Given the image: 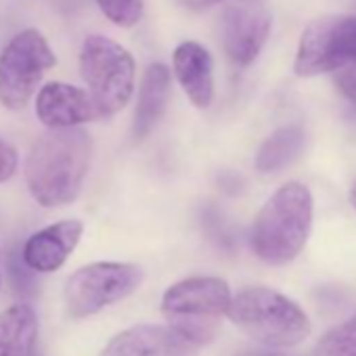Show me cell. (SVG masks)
Returning a JSON list of instances; mask_svg holds the SVG:
<instances>
[{
  "mask_svg": "<svg viewBox=\"0 0 356 356\" xmlns=\"http://www.w3.org/2000/svg\"><path fill=\"white\" fill-rule=\"evenodd\" d=\"M92 140L82 128L49 130L36 138L26 163L32 197L44 208L72 204L90 165Z\"/></svg>",
  "mask_w": 356,
  "mask_h": 356,
  "instance_id": "obj_1",
  "label": "cell"
},
{
  "mask_svg": "<svg viewBox=\"0 0 356 356\" xmlns=\"http://www.w3.org/2000/svg\"><path fill=\"white\" fill-rule=\"evenodd\" d=\"M312 195L300 183H287L260 210L252 229V250L266 264H287L304 248L312 227Z\"/></svg>",
  "mask_w": 356,
  "mask_h": 356,
  "instance_id": "obj_2",
  "label": "cell"
},
{
  "mask_svg": "<svg viewBox=\"0 0 356 356\" xmlns=\"http://www.w3.org/2000/svg\"><path fill=\"white\" fill-rule=\"evenodd\" d=\"M243 333L268 348H289L310 333L306 312L279 291L252 287L233 298L227 314Z\"/></svg>",
  "mask_w": 356,
  "mask_h": 356,
  "instance_id": "obj_3",
  "label": "cell"
},
{
  "mask_svg": "<svg viewBox=\"0 0 356 356\" xmlns=\"http://www.w3.org/2000/svg\"><path fill=\"white\" fill-rule=\"evenodd\" d=\"M231 302L227 281L218 277H191L163 293L161 312L172 329L204 346L218 333L220 318L229 314Z\"/></svg>",
  "mask_w": 356,
  "mask_h": 356,
  "instance_id": "obj_4",
  "label": "cell"
},
{
  "mask_svg": "<svg viewBox=\"0 0 356 356\" xmlns=\"http://www.w3.org/2000/svg\"><path fill=\"white\" fill-rule=\"evenodd\" d=\"M80 74L101 118L128 105L134 90V59L115 40L88 36L80 51Z\"/></svg>",
  "mask_w": 356,
  "mask_h": 356,
  "instance_id": "obj_5",
  "label": "cell"
},
{
  "mask_svg": "<svg viewBox=\"0 0 356 356\" xmlns=\"http://www.w3.org/2000/svg\"><path fill=\"white\" fill-rule=\"evenodd\" d=\"M57 57L49 40L34 28L15 34L0 51V103L11 111H22L44 74Z\"/></svg>",
  "mask_w": 356,
  "mask_h": 356,
  "instance_id": "obj_6",
  "label": "cell"
},
{
  "mask_svg": "<svg viewBox=\"0 0 356 356\" xmlns=\"http://www.w3.org/2000/svg\"><path fill=\"white\" fill-rule=\"evenodd\" d=\"M143 281V270L128 262H95L65 283V304L74 318H86L128 298Z\"/></svg>",
  "mask_w": 356,
  "mask_h": 356,
  "instance_id": "obj_7",
  "label": "cell"
},
{
  "mask_svg": "<svg viewBox=\"0 0 356 356\" xmlns=\"http://www.w3.org/2000/svg\"><path fill=\"white\" fill-rule=\"evenodd\" d=\"M356 63V17L327 15L312 22L298 47L296 74L302 78L339 72Z\"/></svg>",
  "mask_w": 356,
  "mask_h": 356,
  "instance_id": "obj_8",
  "label": "cell"
},
{
  "mask_svg": "<svg viewBox=\"0 0 356 356\" xmlns=\"http://www.w3.org/2000/svg\"><path fill=\"white\" fill-rule=\"evenodd\" d=\"M270 34L268 0H229L222 15L227 55L237 65H250Z\"/></svg>",
  "mask_w": 356,
  "mask_h": 356,
  "instance_id": "obj_9",
  "label": "cell"
},
{
  "mask_svg": "<svg viewBox=\"0 0 356 356\" xmlns=\"http://www.w3.org/2000/svg\"><path fill=\"white\" fill-rule=\"evenodd\" d=\"M200 348L170 325H136L118 333L99 356H197Z\"/></svg>",
  "mask_w": 356,
  "mask_h": 356,
  "instance_id": "obj_10",
  "label": "cell"
},
{
  "mask_svg": "<svg viewBox=\"0 0 356 356\" xmlns=\"http://www.w3.org/2000/svg\"><path fill=\"white\" fill-rule=\"evenodd\" d=\"M36 115L51 130L78 128L101 118L92 97L65 82H49L36 95Z\"/></svg>",
  "mask_w": 356,
  "mask_h": 356,
  "instance_id": "obj_11",
  "label": "cell"
},
{
  "mask_svg": "<svg viewBox=\"0 0 356 356\" xmlns=\"http://www.w3.org/2000/svg\"><path fill=\"white\" fill-rule=\"evenodd\" d=\"M84 225L80 220H63L34 233L22 248L24 260L34 273L59 270L82 237Z\"/></svg>",
  "mask_w": 356,
  "mask_h": 356,
  "instance_id": "obj_12",
  "label": "cell"
},
{
  "mask_svg": "<svg viewBox=\"0 0 356 356\" xmlns=\"http://www.w3.org/2000/svg\"><path fill=\"white\" fill-rule=\"evenodd\" d=\"M174 74L191 103L200 109L210 107L214 99V61L208 49L187 40L174 51Z\"/></svg>",
  "mask_w": 356,
  "mask_h": 356,
  "instance_id": "obj_13",
  "label": "cell"
},
{
  "mask_svg": "<svg viewBox=\"0 0 356 356\" xmlns=\"http://www.w3.org/2000/svg\"><path fill=\"white\" fill-rule=\"evenodd\" d=\"M168 92H170V72L163 63H153L147 67L143 82H140V90H138V103H136V111H134V138L140 140L145 138L153 126L157 124V120L161 118L163 109H165V101H168Z\"/></svg>",
  "mask_w": 356,
  "mask_h": 356,
  "instance_id": "obj_14",
  "label": "cell"
},
{
  "mask_svg": "<svg viewBox=\"0 0 356 356\" xmlns=\"http://www.w3.org/2000/svg\"><path fill=\"white\" fill-rule=\"evenodd\" d=\"M38 318L28 304L0 312V356H36Z\"/></svg>",
  "mask_w": 356,
  "mask_h": 356,
  "instance_id": "obj_15",
  "label": "cell"
},
{
  "mask_svg": "<svg viewBox=\"0 0 356 356\" xmlns=\"http://www.w3.org/2000/svg\"><path fill=\"white\" fill-rule=\"evenodd\" d=\"M304 147V130L300 126H285L273 132L256 155V168L262 174L279 172L289 165Z\"/></svg>",
  "mask_w": 356,
  "mask_h": 356,
  "instance_id": "obj_16",
  "label": "cell"
},
{
  "mask_svg": "<svg viewBox=\"0 0 356 356\" xmlns=\"http://www.w3.org/2000/svg\"><path fill=\"white\" fill-rule=\"evenodd\" d=\"M312 356H356V314L321 337Z\"/></svg>",
  "mask_w": 356,
  "mask_h": 356,
  "instance_id": "obj_17",
  "label": "cell"
},
{
  "mask_svg": "<svg viewBox=\"0 0 356 356\" xmlns=\"http://www.w3.org/2000/svg\"><path fill=\"white\" fill-rule=\"evenodd\" d=\"M103 15L122 28H132L140 22L143 0H97Z\"/></svg>",
  "mask_w": 356,
  "mask_h": 356,
  "instance_id": "obj_18",
  "label": "cell"
},
{
  "mask_svg": "<svg viewBox=\"0 0 356 356\" xmlns=\"http://www.w3.org/2000/svg\"><path fill=\"white\" fill-rule=\"evenodd\" d=\"M9 279L17 293L26 298L36 293V273L28 266L22 252H13L9 256Z\"/></svg>",
  "mask_w": 356,
  "mask_h": 356,
  "instance_id": "obj_19",
  "label": "cell"
},
{
  "mask_svg": "<svg viewBox=\"0 0 356 356\" xmlns=\"http://www.w3.org/2000/svg\"><path fill=\"white\" fill-rule=\"evenodd\" d=\"M17 163H19V155H17L15 147L0 138V183L9 181V178L15 174Z\"/></svg>",
  "mask_w": 356,
  "mask_h": 356,
  "instance_id": "obj_20",
  "label": "cell"
},
{
  "mask_svg": "<svg viewBox=\"0 0 356 356\" xmlns=\"http://www.w3.org/2000/svg\"><path fill=\"white\" fill-rule=\"evenodd\" d=\"M335 84L343 92V97L356 107V63L335 72Z\"/></svg>",
  "mask_w": 356,
  "mask_h": 356,
  "instance_id": "obj_21",
  "label": "cell"
},
{
  "mask_svg": "<svg viewBox=\"0 0 356 356\" xmlns=\"http://www.w3.org/2000/svg\"><path fill=\"white\" fill-rule=\"evenodd\" d=\"M181 3L189 9H206V7H212L216 3H220V0H181Z\"/></svg>",
  "mask_w": 356,
  "mask_h": 356,
  "instance_id": "obj_22",
  "label": "cell"
},
{
  "mask_svg": "<svg viewBox=\"0 0 356 356\" xmlns=\"http://www.w3.org/2000/svg\"><path fill=\"white\" fill-rule=\"evenodd\" d=\"M350 204H352V208L356 210V181H354V185H352V189H350Z\"/></svg>",
  "mask_w": 356,
  "mask_h": 356,
  "instance_id": "obj_23",
  "label": "cell"
}]
</instances>
